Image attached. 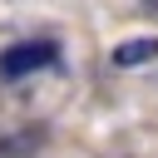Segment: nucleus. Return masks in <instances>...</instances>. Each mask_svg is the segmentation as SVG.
Segmentation results:
<instances>
[{"mask_svg":"<svg viewBox=\"0 0 158 158\" xmlns=\"http://www.w3.org/2000/svg\"><path fill=\"white\" fill-rule=\"evenodd\" d=\"M114 69H138V64H153L158 59V40L153 35H133V40H123V44H114Z\"/></svg>","mask_w":158,"mask_h":158,"instance_id":"2","label":"nucleus"},{"mask_svg":"<svg viewBox=\"0 0 158 158\" xmlns=\"http://www.w3.org/2000/svg\"><path fill=\"white\" fill-rule=\"evenodd\" d=\"M143 10H148V15H158V0H143Z\"/></svg>","mask_w":158,"mask_h":158,"instance_id":"3","label":"nucleus"},{"mask_svg":"<svg viewBox=\"0 0 158 158\" xmlns=\"http://www.w3.org/2000/svg\"><path fill=\"white\" fill-rule=\"evenodd\" d=\"M59 64V40L40 35V40H15L0 49V84H15V79H30L40 69H54Z\"/></svg>","mask_w":158,"mask_h":158,"instance_id":"1","label":"nucleus"}]
</instances>
